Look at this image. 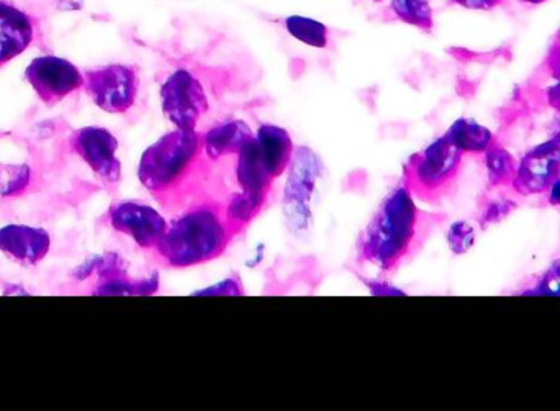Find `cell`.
Here are the masks:
<instances>
[{
  "label": "cell",
  "instance_id": "1",
  "mask_svg": "<svg viewBox=\"0 0 560 411\" xmlns=\"http://www.w3.org/2000/svg\"><path fill=\"white\" fill-rule=\"evenodd\" d=\"M207 157L196 130L171 131L141 156V184L170 210L183 212L206 199Z\"/></svg>",
  "mask_w": 560,
  "mask_h": 411
},
{
  "label": "cell",
  "instance_id": "2",
  "mask_svg": "<svg viewBox=\"0 0 560 411\" xmlns=\"http://www.w3.org/2000/svg\"><path fill=\"white\" fill-rule=\"evenodd\" d=\"M235 233L219 202L199 200L183 210L167 225L154 253L164 265L174 269L194 268L220 258Z\"/></svg>",
  "mask_w": 560,
  "mask_h": 411
},
{
  "label": "cell",
  "instance_id": "3",
  "mask_svg": "<svg viewBox=\"0 0 560 411\" xmlns=\"http://www.w3.org/2000/svg\"><path fill=\"white\" fill-rule=\"evenodd\" d=\"M423 228V213L401 184L385 197L359 238V256L381 271H395L417 248Z\"/></svg>",
  "mask_w": 560,
  "mask_h": 411
},
{
  "label": "cell",
  "instance_id": "4",
  "mask_svg": "<svg viewBox=\"0 0 560 411\" xmlns=\"http://www.w3.org/2000/svg\"><path fill=\"white\" fill-rule=\"evenodd\" d=\"M463 156L444 134L408 160L404 184L423 202H440L456 186Z\"/></svg>",
  "mask_w": 560,
  "mask_h": 411
},
{
  "label": "cell",
  "instance_id": "5",
  "mask_svg": "<svg viewBox=\"0 0 560 411\" xmlns=\"http://www.w3.org/2000/svg\"><path fill=\"white\" fill-rule=\"evenodd\" d=\"M161 105L167 120L176 128L196 130L200 118L209 110V98L192 72L177 69L161 87Z\"/></svg>",
  "mask_w": 560,
  "mask_h": 411
},
{
  "label": "cell",
  "instance_id": "6",
  "mask_svg": "<svg viewBox=\"0 0 560 411\" xmlns=\"http://www.w3.org/2000/svg\"><path fill=\"white\" fill-rule=\"evenodd\" d=\"M84 84L92 101L108 114H124L137 101L138 75L128 66L110 64L89 71Z\"/></svg>",
  "mask_w": 560,
  "mask_h": 411
},
{
  "label": "cell",
  "instance_id": "7",
  "mask_svg": "<svg viewBox=\"0 0 560 411\" xmlns=\"http://www.w3.org/2000/svg\"><path fill=\"white\" fill-rule=\"evenodd\" d=\"M290 164L292 167H290V176L287 180L283 206H285L287 219L292 222V226L305 230L308 226L310 202L315 192L322 164H319L318 157L306 148L296 150Z\"/></svg>",
  "mask_w": 560,
  "mask_h": 411
},
{
  "label": "cell",
  "instance_id": "8",
  "mask_svg": "<svg viewBox=\"0 0 560 411\" xmlns=\"http://www.w3.org/2000/svg\"><path fill=\"white\" fill-rule=\"evenodd\" d=\"M25 75L38 97L48 105L56 104L84 84L79 69L72 62L56 56L33 59Z\"/></svg>",
  "mask_w": 560,
  "mask_h": 411
},
{
  "label": "cell",
  "instance_id": "9",
  "mask_svg": "<svg viewBox=\"0 0 560 411\" xmlns=\"http://www.w3.org/2000/svg\"><path fill=\"white\" fill-rule=\"evenodd\" d=\"M110 222L117 232L131 236L138 246L151 251L156 249L167 230L163 215L140 202H120L112 207Z\"/></svg>",
  "mask_w": 560,
  "mask_h": 411
},
{
  "label": "cell",
  "instance_id": "10",
  "mask_svg": "<svg viewBox=\"0 0 560 411\" xmlns=\"http://www.w3.org/2000/svg\"><path fill=\"white\" fill-rule=\"evenodd\" d=\"M74 150L107 183H117L121 164L117 157L118 141L105 128L88 127L74 134Z\"/></svg>",
  "mask_w": 560,
  "mask_h": 411
},
{
  "label": "cell",
  "instance_id": "11",
  "mask_svg": "<svg viewBox=\"0 0 560 411\" xmlns=\"http://www.w3.org/2000/svg\"><path fill=\"white\" fill-rule=\"evenodd\" d=\"M559 177L560 138H556L526 154L513 183L520 192L539 193L551 189Z\"/></svg>",
  "mask_w": 560,
  "mask_h": 411
},
{
  "label": "cell",
  "instance_id": "12",
  "mask_svg": "<svg viewBox=\"0 0 560 411\" xmlns=\"http://www.w3.org/2000/svg\"><path fill=\"white\" fill-rule=\"evenodd\" d=\"M51 239L42 228L9 225L0 230V251L25 265H36L48 255Z\"/></svg>",
  "mask_w": 560,
  "mask_h": 411
},
{
  "label": "cell",
  "instance_id": "13",
  "mask_svg": "<svg viewBox=\"0 0 560 411\" xmlns=\"http://www.w3.org/2000/svg\"><path fill=\"white\" fill-rule=\"evenodd\" d=\"M255 138L266 173L272 180L278 179L292 163V138L283 128L269 124L261 125Z\"/></svg>",
  "mask_w": 560,
  "mask_h": 411
},
{
  "label": "cell",
  "instance_id": "14",
  "mask_svg": "<svg viewBox=\"0 0 560 411\" xmlns=\"http://www.w3.org/2000/svg\"><path fill=\"white\" fill-rule=\"evenodd\" d=\"M33 38V26L28 15L0 2V64L22 55Z\"/></svg>",
  "mask_w": 560,
  "mask_h": 411
},
{
  "label": "cell",
  "instance_id": "15",
  "mask_svg": "<svg viewBox=\"0 0 560 411\" xmlns=\"http://www.w3.org/2000/svg\"><path fill=\"white\" fill-rule=\"evenodd\" d=\"M252 128L242 120L223 121L202 137L203 153L207 160L219 161L233 157L248 143Z\"/></svg>",
  "mask_w": 560,
  "mask_h": 411
},
{
  "label": "cell",
  "instance_id": "16",
  "mask_svg": "<svg viewBox=\"0 0 560 411\" xmlns=\"http://www.w3.org/2000/svg\"><path fill=\"white\" fill-rule=\"evenodd\" d=\"M446 137L460 153H483L492 143V133L482 125L460 118L447 131Z\"/></svg>",
  "mask_w": 560,
  "mask_h": 411
},
{
  "label": "cell",
  "instance_id": "17",
  "mask_svg": "<svg viewBox=\"0 0 560 411\" xmlns=\"http://www.w3.org/2000/svg\"><path fill=\"white\" fill-rule=\"evenodd\" d=\"M285 28L293 38L313 48H326L328 45V28L316 20L292 15L285 20Z\"/></svg>",
  "mask_w": 560,
  "mask_h": 411
},
{
  "label": "cell",
  "instance_id": "18",
  "mask_svg": "<svg viewBox=\"0 0 560 411\" xmlns=\"http://www.w3.org/2000/svg\"><path fill=\"white\" fill-rule=\"evenodd\" d=\"M392 10L401 22L430 32L433 28V9L428 0H392Z\"/></svg>",
  "mask_w": 560,
  "mask_h": 411
},
{
  "label": "cell",
  "instance_id": "19",
  "mask_svg": "<svg viewBox=\"0 0 560 411\" xmlns=\"http://www.w3.org/2000/svg\"><path fill=\"white\" fill-rule=\"evenodd\" d=\"M487 153V167L493 186H503L515 180L516 171L513 157L502 148H490Z\"/></svg>",
  "mask_w": 560,
  "mask_h": 411
},
{
  "label": "cell",
  "instance_id": "20",
  "mask_svg": "<svg viewBox=\"0 0 560 411\" xmlns=\"http://www.w3.org/2000/svg\"><path fill=\"white\" fill-rule=\"evenodd\" d=\"M476 239V233H474L472 226L466 222H457L451 226L450 235H447V242H450L451 249L456 255H463V253L469 251L470 246L474 245Z\"/></svg>",
  "mask_w": 560,
  "mask_h": 411
},
{
  "label": "cell",
  "instance_id": "21",
  "mask_svg": "<svg viewBox=\"0 0 560 411\" xmlns=\"http://www.w3.org/2000/svg\"><path fill=\"white\" fill-rule=\"evenodd\" d=\"M538 295L560 297V259L542 275L541 282H539Z\"/></svg>",
  "mask_w": 560,
  "mask_h": 411
},
{
  "label": "cell",
  "instance_id": "22",
  "mask_svg": "<svg viewBox=\"0 0 560 411\" xmlns=\"http://www.w3.org/2000/svg\"><path fill=\"white\" fill-rule=\"evenodd\" d=\"M26 184H28V169L25 166L15 167L12 179L3 184L2 193L3 196H13L19 190L25 189Z\"/></svg>",
  "mask_w": 560,
  "mask_h": 411
},
{
  "label": "cell",
  "instance_id": "23",
  "mask_svg": "<svg viewBox=\"0 0 560 411\" xmlns=\"http://www.w3.org/2000/svg\"><path fill=\"white\" fill-rule=\"evenodd\" d=\"M196 295H243V289L238 282L229 279V281L222 282V284L215 285V287L197 292Z\"/></svg>",
  "mask_w": 560,
  "mask_h": 411
},
{
  "label": "cell",
  "instance_id": "24",
  "mask_svg": "<svg viewBox=\"0 0 560 411\" xmlns=\"http://www.w3.org/2000/svg\"><path fill=\"white\" fill-rule=\"evenodd\" d=\"M457 5L470 10H492L502 5L503 0H453Z\"/></svg>",
  "mask_w": 560,
  "mask_h": 411
},
{
  "label": "cell",
  "instance_id": "25",
  "mask_svg": "<svg viewBox=\"0 0 560 411\" xmlns=\"http://www.w3.org/2000/svg\"><path fill=\"white\" fill-rule=\"evenodd\" d=\"M549 104L560 111V79L556 84H552L548 91Z\"/></svg>",
  "mask_w": 560,
  "mask_h": 411
},
{
  "label": "cell",
  "instance_id": "26",
  "mask_svg": "<svg viewBox=\"0 0 560 411\" xmlns=\"http://www.w3.org/2000/svg\"><path fill=\"white\" fill-rule=\"evenodd\" d=\"M371 292L374 295H401L400 291L388 287V285L385 284H372Z\"/></svg>",
  "mask_w": 560,
  "mask_h": 411
},
{
  "label": "cell",
  "instance_id": "27",
  "mask_svg": "<svg viewBox=\"0 0 560 411\" xmlns=\"http://www.w3.org/2000/svg\"><path fill=\"white\" fill-rule=\"evenodd\" d=\"M549 202H551V206L560 207V177L551 186V193H549Z\"/></svg>",
  "mask_w": 560,
  "mask_h": 411
},
{
  "label": "cell",
  "instance_id": "28",
  "mask_svg": "<svg viewBox=\"0 0 560 411\" xmlns=\"http://www.w3.org/2000/svg\"><path fill=\"white\" fill-rule=\"evenodd\" d=\"M526 5H539V3L548 2V0H522Z\"/></svg>",
  "mask_w": 560,
  "mask_h": 411
},
{
  "label": "cell",
  "instance_id": "29",
  "mask_svg": "<svg viewBox=\"0 0 560 411\" xmlns=\"http://www.w3.org/2000/svg\"><path fill=\"white\" fill-rule=\"evenodd\" d=\"M558 38H559V42H560V32H559V36H558Z\"/></svg>",
  "mask_w": 560,
  "mask_h": 411
}]
</instances>
